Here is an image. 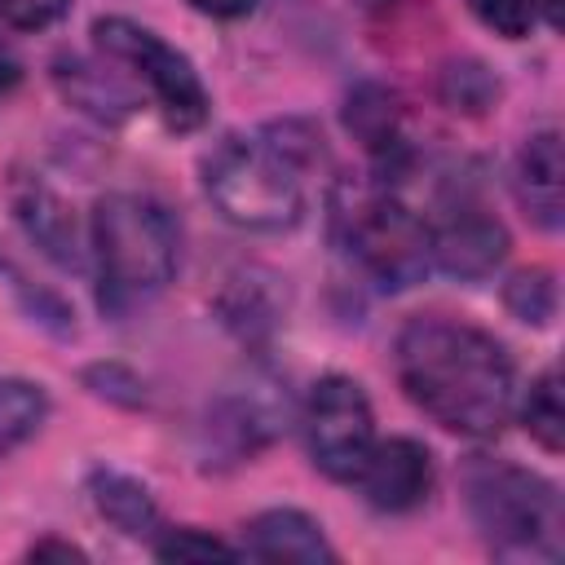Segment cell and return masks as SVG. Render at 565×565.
<instances>
[{
  "instance_id": "d6986e66",
  "label": "cell",
  "mask_w": 565,
  "mask_h": 565,
  "mask_svg": "<svg viewBox=\"0 0 565 565\" xmlns=\"http://www.w3.org/2000/svg\"><path fill=\"white\" fill-rule=\"evenodd\" d=\"M494 97H499V84H494V75H490L481 62H450V66L441 71V102H446L450 110L481 115Z\"/></svg>"
},
{
  "instance_id": "7c38bea8",
  "label": "cell",
  "mask_w": 565,
  "mask_h": 565,
  "mask_svg": "<svg viewBox=\"0 0 565 565\" xmlns=\"http://www.w3.org/2000/svg\"><path fill=\"white\" fill-rule=\"evenodd\" d=\"M13 212L18 225L26 230V238L57 265V269H84V243H79V225L66 207V199H57L49 185L26 181L13 190Z\"/></svg>"
},
{
  "instance_id": "5b68a950",
  "label": "cell",
  "mask_w": 565,
  "mask_h": 565,
  "mask_svg": "<svg viewBox=\"0 0 565 565\" xmlns=\"http://www.w3.org/2000/svg\"><path fill=\"white\" fill-rule=\"evenodd\" d=\"M335 221L344 230V247L358 256V265L384 282V287H411L433 265L428 221L402 203L393 190H366L349 194L335 207Z\"/></svg>"
},
{
  "instance_id": "8992f818",
  "label": "cell",
  "mask_w": 565,
  "mask_h": 565,
  "mask_svg": "<svg viewBox=\"0 0 565 565\" xmlns=\"http://www.w3.org/2000/svg\"><path fill=\"white\" fill-rule=\"evenodd\" d=\"M93 44L106 62L128 66L154 97L159 115L168 128L190 132L207 119V88L199 79V71L190 66L185 53H177L168 40H159L154 31L128 22V18H97L93 22Z\"/></svg>"
},
{
  "instance_id": "52a82bcc",
  "label": "cell",
  "mask_w": 565,
  "mask_h": 565,
  "mask_svg": "<svg viewBox=\"0 0 565 565\" xmlns=\"http://www.w3.org/2000/svg\"><path fill=\"white\" fill-rule=\"evenodd\" d=\"M305 441L313 463L331 481H358L371 446H375V415L358 380L322 375L305 402Z\"/></svg>"
},
{
  "instance_id": "7a4b0ae2",
  "label": "cell",
  "mask_w": 565,
  "mask_h": 565,
  "mask_svg": "<svg viewBox=\"0 0 565 565\" xmlns=\"http://www.w3.org/2000/svg\"><path fill=\"white\" fill-rule=\"evenodd\" d=\"M93 260L102 313L128 318L132 309L150 305L172 282L181 260L172 212L150 194H102L93 207Z\"/></svg>"
},
{
  "instance_id": "603a6c76",
  "label": "cell",
  "mask_w": 565,
  "mask_h": 565,
  "mask_svg": "<svg viewBox=\"0 0 565 565\" xmlns=\"http://www.w3.org/2000/svg\"><path fill=\"white\" fill-rule=\"evenodd\" d=\"M31 561H84V547H75V543H62V539H40L31 552H26Z\"/></svg>"
},
{
  "instance_id": "484cf974",
  "label": "cell",
  "mask_w": 565,
  "mask_h": 565,
  "mask_svg": "<svg viewBox=\"0 0 565 565\" xmlns=\"http://www.w3.org/2000/svg\"><path fill=\"white\" fill-rule=\"evenodd\" d=\"M543 4H547V18L556 22V18H561V0H543Z\"/></svg>"
},
{
  "instance_id": "6da1fadb",
  "label": "cell",
  "mask_w": 565,
  "mask_h": 565,
  "mask_svg": "<svg viewBox=\"0 0 565 565\" xmlns=\"http://www.w3.org/2000/svg\"><path fill=\"white\" fill-rule=\"evenodd\" d=\"M397 380L406 397L446 433L494 437L516 406V375L508 349L459 318L424 313L397 331Z\"/></svg>"
},
{
  "instance_id": "3957f363",
  "label": "cell",
  "mask_w": 565,
  "mask_h": 565,
  "mask_svg": "<svg viewBox=\"0 0 565 565\" xmlns=\"http://www.w3.org/2000/svg\"><path fill=\"white\" fill-rule=\"evenodd\" d=\"M463 503L481 539L499 556L561 561V494L547 477L516 468L508 459L472 455L463 463Z\"/></svg>"
},
{
  "instance_id": "5bb4252c",
  "label": "cell",
  "mask_w": 565,
  "mask_h": 565,
  "mask_svg": "<svg viewBox=\"0 0 565 565\" xmlns=\"http://www.w3.org/2000/svg\"><path fill=\"white\" fill-rule=\"evenodd\" d=\"M344 128L371 150V154H388L402 146V110H397V97L375 84V79H362L349 97H344Z\"/></svg>"
},
{
  "instance_id": "4fadbf2b",
  "label": "cell",
  "mask_w": 565,
  "mask_h": 565,
  "mask_svg": "<svg viewBox=\"0 0 565 565\" xmlns=\"http://www.w3.org/2000/svg\"><path fill=\"white\" fill-rule=\"evenodd\" d=\"M88 494H93V508L128 539H150L159 530V503L154 494L128 477V472H115V468H97L88 477Z\"/></svg>"
},
{
  "instance_id": "ffe728a7",
  "label": "cell",
  "mask_w": 565,
  "mask_h": 565,
  "mask_svg": "<svg viewBox=\"0 0 565 565\" xmlns=\"http://www.w3.org/2000/svg\"><path fill=\"white\" fill-rule=\"evenodd\" d=\"M539 4L543 0H468V9L477 13L481 26H490L503 40H521L530 35V26L539 22Z\"/></svg>"
},
{
  "instance_id": "8fae6325",
  "label": "cell",
  "mask_w": 565,
  "mask_h": 565,
  "mask_svg": "<svg viewBox=\"0 0 565 565\" xmlns=\"http://www.w3.org/2000/svg\"><path fill=\"white\" fill-rule=\"evenodd\" d=\"M256 561H300V565H322L335 561V547L327 543L322 525L296 508H269L243 525V547Z\"/></svg>"
},
{
  "instance_id": "30bf717a",
  "label": "cell",
  "mask_w": 565,
  "mask_h": 565,
  "mask_svg": "<svg viewBox=\"0 0 565 565\" xmlns=\"http://www.w3.org/2000/svg\"><path fill=\"white\" fill-rule=\"evenodd\" d=\"M516 199L525 216L543 230H561L565 216V159H561V132L543 128L534 132L516 154Z\"/></svg>"
},
{
  "instance_id": "d4e9b609",
  "label": "cell",
  "mask_w": 565,
  "mask_h": 565,
  "mask_svg": "<svg viewBox=\"0 0 565 565\" xmlns=\"http://www.w3.org/2000/svg\"><path fill=\"white\" fill-rule=\"evenodd\" d=\"M18 79H22V62L0 44V97H4V93H13V88H18Z\"/></svg>"
},
{
  "instance_id": "e0dca14e",
  "label": "cell",
  "mask_w": 565,
  "mask_h": 565,
  "mask_svg": "<svg viewBox=\"0 0 565 565\" xmlns=\"http://www.w3.org/2000/svg\"><path fill=\"white\" fill-rule=\"evenodd\" d=\"M521 424L543 450H552V455L561 450V441H565V406H561V380H556L552 366L530 384V393L521 402Z\"/></svg>"
},
{
  "instance_id": "7402d4cb",
  "label": "cell",
  "mask_w": 565,
  "mask_h": 565,
  "mask_svg": "<svg viewBox=\"0 0 565 565\" xmlns=\"http://www.w3.org/2000/svg\"><path fill=\"white\" fill-rule=\"evenodd\" d=\"M71 0H0V22L13 31H44L66 13Z\"/></svg>"
},
{
  "instance_id": "9c48e42d",
  "label": "cell",
  "mask_w": 565,
  "mask_h": 565,
  "mask_svg": "<svg viewBox=\"0 0 565 565\" xmlns=\"http://www.w3.org/2000/svg\"><path fill=\"white\" fill-rule=\"evenodd\" d=\"M358 486H362L371 508L411 512L433 490V455L415 437H388V441L375 437V446L358 472Z\"/></svg>"
},
{
  "instance_id": "ba28073f",
  "label": "cell",
  "mask_w": 565,
  "mask_h": 565,
  "mask_svg": "<svg viewBox=\"0 0 565 565\" xmlns=\"http://www.w3.org/2000/svg\"><path fill=\"white\" fill-rule=\"evenodd\" d=\"M433 260L455 278H486L508 256V230L486 207L459 199L446 207L437 225H428Z\"/></svg>"
},
{
  "instance_id": "44dd1931",
  "label": "cell",
  "mask_w": 565,
  "mask_h": 565,
  "mask_svg": "<svg viewBox=\"0 0 565 565\" xmlns=\"http://www.w3.org/2000/svg\"><path fill=\"white\" fill-rule=\"evenodd\" d=\"M154 556L159 561H212V556H243L234 543L216 539V534H203V530H168L159 543H154Z\"/></svg>"
},
{
  "instance_id": "cb8c5ba5",
  "label": "cell",
  "mask_w": 565,
  "mask_h": 565,
  "mask_svg": "<svg viewBox=\"0 0 565 565\" xmlns=\"http://www.w3.org/2000/svg\"><path fill=\"white\" fill-rule=\"evenodd\" d=\"M190 4L207 18H243V13L256 9V0H190Z\"/></svg>"
},
{
  "instance_id": "277c9868",
  "label": "cell",
  "mask_w": 565,
  "mask_h": 565,
  "mask_svg": "<svg viewBox=\"0 0 565 565\" xmlns=\"http://www.w3.org/2000/svg\"><path fill=\"white\" fill-rule=\"evenodd\" d=\"M212 207L252 234H282L305 212L300 168L265 137H225L203 159Z\"/></svg>"
},
{
  "instance_id": "ac0fdd59",
  "label": "cell",
  "mask_w": 565,
  "mask_h": 565,
  "mask_svg": "<svg viewBox=\"0 0 565 565\" xmlns=\"http://www.w3.org/2000/svg\"><path fill=\"white\" fill-rule=\"evenodd\" d=\"M503 305H508L512 318H521L530 327H547L552 313H556V278H552V269L534 265V269L512 274L508 287H503Z\"/></svg>"
},
{
  "instance_id": "2e32d148",
  "label": "cell",
  "mask_w": 565,
  "mask_h": 565,
  "mask_svg": "<svg viewBox=\"0 0 565 565\" xmlns=\"http://www.w3.org/2000/svg\"><path fill=\"white\" fill-rule=\"evenodd\" d=\"M44 415H49V393L35 380L0 375V455L31 441L40 433Z\"/></svg>"
},
{
  "instance_id": "9a60e30c",
  "label": "cell",
  "mask_w": 565,
  "mask_h": 565,
  "mask_svg": "<svg viewBox=\"0 0 565 565\" xmlns=\"http://www.w3.org/2000/svg\"><path fill=\"white\" fill-rule=\"evenodd\" d=\"M57 88L66 93L71 106H79L102 124H119L132 110V97L88 62H57Z\"/></svg>"
}]
</instances>
